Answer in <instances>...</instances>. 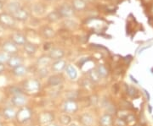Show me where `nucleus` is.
<instances>
[{"mask_svg":"<svg viewBox=\"0 0 153 126\" xmlns=\"http://www.w3.org/2000/svg\"><path fill=\"white\" fill-rule=\"evenodd\" d=\"M88 80L93 83V84H97V83L100 82V81L101 80V78L99 75V74L97 73V71H96L95 68L88 71Z\"/></svg>","mask_w":153,"mask_h":126,"instance_id":"393cba45","label":"nucleus"},{"mask_svg":"<svg viewBox=\"0 0 153 126\" xmlns=\"http://www.w3.org/2000/svg\"><path fill=\"white\" fill-rule=\"evenodd\" d=\"M68 126H78V125H76V123H74V122H72V123H71V125H68Z\"/></svg>","mask_w":153,"mask_h":126,"instance_id":"4c0bfd02","label":"nucleus"},{"mask_svg":"<svg viewBox=\"0 0 153 126\" xmlns=\"http://www.w3.org/2000/svg\"><path fill=\"white\" fill-rule=\"evenodd\" d=\"M4 9V4H3V2L0 0V10H2Z\"/></svg>","mask_w":153,"mask_h":126,"instance_id":"e433bc0d","label":"nucleus"},{"mask_svg":"<svg viewBox=\"0 0 153 126\" xmlns=\"http://www.w3.org/2000/svg\"><path fill=\"white\" fill-rule=\"evenodd\" d=\"M55 119V114L51 111L41 112L38 115V124L40 126H46L53 123Z\"/></svg>","mask_w":153,"mask_h":126,"instance_id":"20e7f679","label":"nucleus"},{"mask_svg":"<svg viewBox=\"0 0 153 126\" xmlns=\"http://www.w3.org/2000/svg\"><path fill=\"white\" fill-rule=\"evenodd\" d=\"M78 122L82 126H92L94 122V118L90 113H82L78 116Z\"/></svg>","mask_w":153,"mask_h":126,"instance_id":"1a4fd4ad","label":"nucleus"},{"mask_svg":"<svg viewBox=\"0 0 153 126\" xmlns=\"http://www.w3.org/2000/svg\"><path fill=\"white\" fill-rule=\"evenodd\" d=\"M11 55L6 53L5 52H0V64H5L8 63L9 59H10Z\"/></svg>","mask_w":153,"mask_h":126,"instance_id":"473e14b6","label":"nucleus"},{"mask_svg":"<svg viewBox=\"0 0 153 126\" xmlns=\"http://www.w3.org/2000/svg\"><path fill=\"white\" fill-rule=\"evenodd\" d=\"M0 126H4V125H3V123H1V122H0Z\"/></svg>","mask_w":153,"mask_h":126,"instance_id":"58836bf2","label":"nucleus"},{"mask_svg":"<svg viewBox=\"0 0 153 126\" xmlns=\"http://www.w3.org/2000/svg\"><path fill=\"white\" fill-rule=\"evenodd\" d=\"M48 1H52V0H48Z\"/></svg>","mask_w":153,"mask_h":126,"instance_id":"a19ab883","label":"nucleus"},{"mask_svg":"<svg viewBox=\"0 0 153 126\" xmlns=\"http://www.w3.org/2000/svg\"><path fill=\"white\" fill-rule=\"evenodd\" d=\"M5 70V66L4 64H0V75L1 74H3V72Z\"/></svg>","mask_w":153,"mask_h":126,"instance_id":"f704fd0d","label":"nucleus"},{"mask_svg":"<svg viewBox=\"0 0 153 126\" xmlns=\"http://www.w3.org/2000/svg\"><path fill=\"white\" fill-rule=\"evenodd\" d=\"M62 112L67 114H74L79 110V104L75 99L67 98L61 104Z\"/></svg>","mask_w":153,"mask_h":126,"instance_id":"7ed1b4c3","label":"nucleus"},{"mask_svg":"<svg viewBox=\"0 0 153 126\" xmlns=\"http://www.w3.org/2000/svg\"><path fill=\"white\" fill-rule=\"evenodd\" d=\"M52 59L49 58L48 55H44V56H42L38 59L37 60V65L39 67V68H44V67H48V66H50V64H52Z\"/></svg>","mask_w":153,"mask_h":126,"instance_id":"5701e85b","label":"nucleus"},{"mask_svg":"<svg viewBox=\"0 0 153 126\" xmlns=\"http://www.w3.org/2000/svg\"><path fill=\"white\" fill-rule=\"evenodd\" d=\"M2 49L10 55H16L18 52V46L12 41H7L2 46Z\"/></svg>","mask_w":153,"mask_h":126,"instance_id":"ddd939ff","label":"nucleus"},{"mask_svg":"<svg viewBox=\"0 0 153 126\" xmlns=\"http://www.w3.org/2000/svg\"><path fill=\"white\" fill-rule=\"evenodd\" d=\"M21 8H22L21 4L16 0H12L10 2H9L6 5V10L11 15H14Z\"/></svg>","mask_w":153,"mask_h":126,"instance_id":"a211bd4d","label":"nucleus"},{"mask_svg":"<svg viewBox=\"0 0 153 126\" xmlns=\"http://www.w3.org/2000/svg\"><path fill=\"white\" fill-rule=\"evenodd\" d=\"M23 48H24L25 52H26L28 55H30V56L34 55L37 53V51H38V47H37L35 44L32 43V42H27V43L25 44V45L23 46Z\"/></svg>","mask_w":153,"mask_h":126,"instance_id":"b1692460","label":"nucleus"},{"mask_svg":"<svg viewBox=\"0 0 153 126\" xmlns=\"http://www.w3.org/2000/svg\"><path fill=\"white\" fill-rule=\"evenodd\" d=\"M28 72V69L27 67L24 64H22V65L18 66L16 68L13 69L12 70V74L15 75L16 77H24L25 75H27Z\"/></svg>","mask_w":153,"mask_h":126,"instance_id":"aec40b11","label":"nucleus"},{"mask_svg":"<svg viewBox=\"0 0 153 126\" xmlns=\"http://www.w3.org/2000/svg\"><path fill=\"white\" fill-rule=\"evenodd\" d=\"M125 120L128 124V126H134L137 123V117L134 114L129 113L128 115L126 117Z\"/></svg>","mask_w":153,"mask_h":126,"instance_id":"c756f323","label":"nucleus"},{"mask_svg":"<svg viewBox=\"0 0 153 126\" xmlns=\"http://www.w3.org/2000/svg\"><path fill=\"white\" fill-rule=\"evenodd\" d=\"M68 64L64 59H59V60H55L52 62L50 64V70L54 74H61L62 72L65 71L66 67Z\"/></svg>","mask_w":153,"mask_h":126,"instance_id":"423d86ee","label":"nucleus"},{"mask_svg":"<svg viewBox=\"0 0 153 126\" xmlns=\"http://www.w3.org/2000/svg\"><path fill=\"white\" fill-rule=\"evenodd\" d=\"M47 55L52 59V61L59 60L65 57V51L60 48H52Z\"/></svg>","mask_w":153,"mask_h":126,"instance_id":"9b49d317","label":"nucleus"},{"mask_svg":"<svg viewBox=\"0 0 153 126\" xmlns=\"http://www.w3.org/2000/svg\"><path fill=\"white\" fill-rule=\"evenodd\" d=\"M23 64V59L22 57L18 56V55H11L10 59H9L8 63H7V65L9 66L10 69H15L18 66L22 65Z\"/></svg>","mask_w":153,"mask_h":126,"instance_id":"f3484780","label":"nucleus"},{"mask_svg":"<svg viewBox=\"0 0 153 126\" xmlns=\"http://www.w3.org/2000/svg\"><path fill=\"white\" fill-rule=\"evenodd\" d=\"M32 10L36 15H43L45 12V8L42 4H34L32 6Z\"/></svg>","mask_w":153,"mask_h":126,"instance_id":"bb28decb","label":"nucleus"},{"mask_svg":"<svg viewBox=\"0 0 153 126\" xmlns=\"http://www.w3.org/2000/svg\"><path fill=\"white\" fill-rule=\"evenodd\" d=\"M33 110L31 109L27 106L22 107L21 108L17 110V114L16 120L20 125L27 124V122L32 119L33 118Z\"/></svg>","mask_w":153,"mask_h":126,"instance_id":"f03ea898","label":"nucleus"},{"mask_svg":"<svg viewBox=\"0 0 153 126\" xmlns=\"http://www.w3.org/2000/svg\"><path fill=\"white\" fill-rule=\"evenodd\" d=\"M64 83V77L62 74H53L47 78V85L51 87L60 86Z\"/></svg>","mask_w":153,"mask_h":126,"instance_id":"0eeeda50","label":"nucleus"},{"mask_svg":"<svg viewBox=\"0 0 153 126\" xmlns=\"http://www.w3.org/2000/svg\"><path fill=\"white\" fill-rule=\"evenodd\" d=\"M58 122L61 126H68L72 123V117L70 114L65 113H61L58 116Z\"/></svg>","mask_w":153,"mask_h":126,"instance_id":"6ab92c4d","label":"nucleus"},{"mask_svg":"<svg viewBox=\"0 0 153 126\" xmlns=\"http://www.w3.org/2000/svg\"><path fill=\"white\" fill-rule=\"evenodd\" d=\"M11 41L16 43L17 46H24L25 44L27 42V37L25 35H23L21 32L14 33L11 37Z\"/></svg>","mask_w":153,"mask_h":126,"instance_id":"dca6fc26","label":"nucleus"},{"mask_svg":"<svg viewBox=\"0 0 153 126\" xmlns=\"http://www.w3.org/2000/svg\"><path fill=\"white\" fill-rule=\"evenodd\" d=\"M71 6L75 10H83L87 4L84 0H72Z\"/></svg>","mask_w":153,"mask_h":126,"instance_id":"a878e982","label":"nucleus"},{"mask_svg":"<svg viewBox=\"0 0 153 126\" xmlns=\"http://www.w3.org/2000/svg\"><path fill=\"white\" fill-rule=\"evenodd\" d=\"M10 103L12 106L17 108H21L25 107L27 103V97L24 93H19L11 97Z\"/></svg>","mask_w":153,"mask_h":126,"instance_id":"39448f33","label":"nucleus"},{"mask_svg":"<svg viewBox=\"0 0 153 126\" xmlns=\"http://www.w3.org/2000/svg\"><path fill=\"white\" fill-rule=\"evenodd\" d=\"M13 16H14V18L16 20H18L20 21H25L27 20L28 16H29V14H28L27 10H25L23 7H22Z\"/></svg>","mask_w":153,"mask_h":126,"instance_id":"4be33fe9","label":"nucleus"},{"mask_svg":"<svg viewBox=\"0 0 153 126\" xmlns=\"http://www.w3.org/2000/svg\"><path fill=\"white\" fill-rule=\"evenodd\" d=\"M33 126H40L39 125H33Z\"/></svg>","mask_w":153,"mask_h":126,"instance_id":"ea45409f","label":"nucleus"},{"mask_svg":"<svg viewBox=\"0 0 153 126\" xmlns=\"http://www.w3.org/2000/svg\"><path fill=\"white\" fill-rule=\"evenodd\" d=\"M112 126H128V124L124 119H121L118 117H116L113 119Z\"/></svg>","mask_w":153,"mask_h":126,"instance_id":"2f4dec72","label":"nucleus"},{"mask_svg":"<svg viewBox=\"0 0 153 126\" xmlns=\"http://www.w3.org/2000/svg\"><path fill=\"white\" fill-rule=\"evenodd\" d=\"M113 116L109 113H105L99 118V126H112Z\"/></svg>","mask_w":153,"mask_h":126,"instance_id":"4468645a","label":"nucleus"},{"mask_svg":"<svg viewBox=\"0 0 153 126\" xmlns=\"http://www.w3.org/2000/svg\"><path fill=\"white\" fill-rule=\"evenodd\" d=\"M0 22L6 26L12 27L16 25V19L10 14H3L0 15Z\"/></svg>","mask_w":153,"mask_h":126,"instance_id":"2eb2a0df","label":"nucleus"},{"mask_svg":"<svg viewBox=\"0 0 153 126\" xmlns=\"http://www.w3.org/2000/svg\"><path fill=\"white\" fill-rule=\"evenodd\" d=\"M42 34H43L44 38L51 39L55 37V31H54L51 27L46 26V27H44V29L42 30Z\"/></svg>","mask_w":153,"mask_h":126,"instance_id":"cd10ccee","label":"nucleus"},{"mask_svg":"<svg viewBox=\"0 0 153 126\" xmlns=\"http://www.w3.org/2000/svg\"><path fill=\"white\" fill-rule=\"evenodd\" d=\"M22 88L23 92H27V94L35 95L41 91L42 85H41L40 81L37 78H30V79L25 80L22 82Z\"/></svg>","mask_w":153,"mask_h":126,"instance_id":"f257e3e1","label":"nucleus"},{"mask_svg":"<svg viewBox=\"0 0 153 126\" xmlns=\"http://www.w3.org/2000/svg\"><path fill=\"white\" fill-rule=\"evenodd\" d=\"M49 70L48 67H44V68H39L38 70V75L39 78H48L49 76Z\"/></svg>","mask_w":153,"mask_h":126,"instance_id":"7c9ffc66","label":"nucleus"},{"mask_svg":"<svg viewBox=\"0 0 153 126\" xmlns=\"http://www.w3.org/2000/svg\"><path fill=\"white\" fill-rule=\"evenodd\" d=\"M14 106H7L2 110V115L6 120H14L16 119L17 114V110Z\"/></svg>","mask_w":153,"mask_h":126,"instance_id":"9d476101","label":"nucleus"},{"mask_svg":"<svg viewBox=\"0 0 153 126\" xmlns=\"http://www.w3.org/2000/svg\"><path fill=\"white\" fill-rule=\"evenodd\" d=\"M74 9L71 4H64L59 7L58 12L60 15L61 18H71L74 15Z\"/></svg>","mask_w":153,"mask_h":126,"instance_id":"6e6552de","label":"nucleus"},{"mask_svg":"<svg viewBox=\"0 0 153 126\" xmlns=\"http://www.w3.org/2000/svg\"><path fill=\"white\" fill-rule=\"evenodd\" d=\"M46 126H61L60 125V124H56V123H55V122H53V123H51V124H49V125H48Z\"/></svg>","mask_w":153,"mask_h":126,"instance_id":"c9c22d12","label":"nucleus"},{"mask_svg":"<svg viewBox=\"0 0 153 126\" xmlns=\"http://www.w3.org/2000/svg\"><path fill=\"white\" fill-rule=\"evenodd\" d=\"M60 15L59 14V12L58 10H55V11H52V12H50L49 15H48V16H47V19L49 20L50 22H57L58 21H60Z\"/></svg>","mask_w":153,"mask_h":126,"instance_id":"c85d7f7f","label":"nucleus"},{"mask_svg":"<svg viewBox=\"0 0 153 126\" xmlns=\"http://www.w3.org/2000/svg\"><path fill=\"white\" fill-rule=\"evenodd\" d=\"M95 70H96V71L101 79H106L109 76V70L105 64H100L95 67Z\"/></svg>","mask_w":153,"mask_h":126,"instance_id":"412c9836","label":"nucleus"},{"mask_svg":"<svg viewBox=\"0 0 153 126\" xmlns=\"http://www.w3.org/2000/svg\"><path fill=\"white\" fill-rule=\"evenodd\" d=\"M64 72L66 75V76L68 77V79L72 81H75L78 78V70L76 67L71 64H68L66 65V70Z\"/></svg>","mask_w":153,"mask_h":126,"instance_id":"f8f14e48","label":"nucleus"},{"mask_svg":"<svg viewBox=\"0 0 153 126\" xmlns=\"http://www.w3.org/2000/svg\"><path fill=\"white\" fill-rule=\"evenodd\" d=\"M128 114H129V112L128 111H127V110H120V111H117V117H118V118H121V119H125L126 117L128 115Z\"/></svg>","mask_w":153,"mask_h":126,"instance_id":"72a5a7b5","label":"nucleus"}]
</instances>
